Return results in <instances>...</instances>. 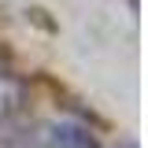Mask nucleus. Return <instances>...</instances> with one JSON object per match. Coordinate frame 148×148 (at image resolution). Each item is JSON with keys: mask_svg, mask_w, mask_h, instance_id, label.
I'll use <instances>...</instances> for the list:
<instances>
[{"mask_svg": "<svg viewBox=\"0 0 148 148\" xmlns=\"http://www.w3.org/2000/svg\"><path fill=\"white\" fill-rule=\"evenodd\" d=\"M48 141H52V148H100V141H96V133L89 126L67 122V119L48 126Z\"/></svg>", "mask_w": 148, "mask_h": 148, "instance_id": "1", "label": "nucleus"}, {"mask_svg": "<svg viewBox=\"0 0 148 148\" xmlns=\"http://www.w3.org/2000/svg\"><path fill=\"white\" fill-rule=\"evenodd\" d=\"M22 100H26L22 82H18V78H11V74H0V122H8L11 115H18Z\"/></svg>", "mask_w": 148, "mask_h": 148, "instance_id": "2", "label": "nucleus"}]
</instances>
